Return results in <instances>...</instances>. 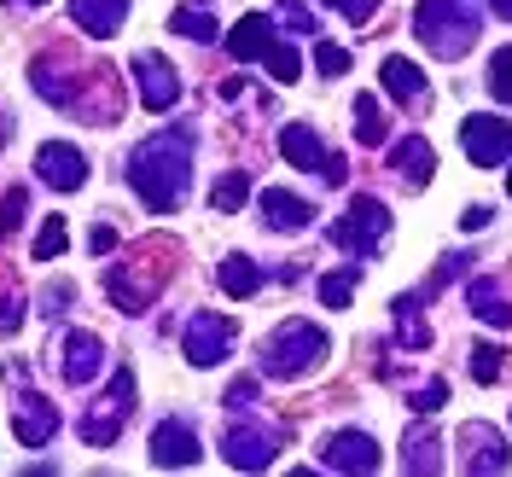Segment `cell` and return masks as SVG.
<instances>
[{"instance_id":"e575fe53","label":"cell","mask_w":512,"mask_h":477,"mask_svg":"<svg viewBox=\"0 0 512 477\" xmlns=\"http://www.w3.org/2000/svg\"><path fill=\"white\" fill-rule=\"evenodd\" d=\"M350 297H355V274L350 268H338V274L320 280V303H326V309H350Z\"/></svg>"},{"instance_id":"7dc6e473","label":"cell","mask_w":512,"mask_h":477,"mask_svg":"<svg viewBox=\"0 0 512 477\" xmlns=\"http://www.w3.org/2000/svg\"><path fill=\"white\" fill-rule=\"evenodd\" d=\"M6 6H41V0H6Z\"/></svg>"},{"instance_id":"5b68a950","label":"cell","mask_w":512,"mask_h":477,"mask_svg":"<svg viewBox=\"0 0 512 477\" xmlns=\"http://www.w3.org/2000/svg\"><path fill=\"white\" fill-rule=\"evenodd\" d=\"M128 414H134V373L117 367V379L105 384V396L82 414V443L88 448H111L117 443V431L128 425Z\"/></svg>"},{"instance_id":"e0dca14e","label":"cell","mask_w":512,"mask_h":477,"mask_svg":"<svg viewBox=\"0 0 512 477\" xmlns=\"http://www.w3.org/2000/svg\"><path fill=\"white\" fill-rule=\"evenodd\" d=\"M256 204H262V216H268L274 233H303V227L315 222V204H309V198H297V192H286V187H268Z\"/></svg>"},{"instance_id":"8fae6325","label":"cell","mask_w":512,"mask_h":477,"mask_svg":"<svg viewBox=\"0 0 512 477\" xmlns=\"http://www.w3.org/2000/svg\"><path fill=\"white\" fill-rule=\"evenodd\" d=\"M222 460L227 466H239V472H262V466H274V431H262V425H227Z\"/></svg>"},{"instance_id":"d4e9b609","label":"cell","mask_w":512,"mask_h":477,"mask_svg":"<svg viewBox=\"0 0 512 477\" xmlns=\"http://www.w3.org/2000/svg\"><path fill=\"white\" fill-rule=\"evenodd\" d=\"M384 94L390 99H425V76H419V64L408 59H384Z\"/></svg>"},{"instance_id":"9c48e42d","label":"cell","mask_w":512,"mask_h":477,"mask_svg":"<svg viewBox=\"0 0 512 477\" xmlns=\"http://www.w3.org/2000/svg\"><path fill=\"white\" fill-rule=\"evenodd\" d=\"M198 454H204V443L187 419H163L152 431V466H163V472H187V466H198Z\"/></svg>"},{"instance_id":"f1b7e54d","label":"cell","mask_w":512,"mask_h":477,"mask_svg":"<svg viewBox=\"0 0 512 477\" xmlns=\"http://www.w3.org/2000/svg\"><path fill=\"white\" fill-rule=\"evenodd\" d=\"M169 30L192 35V41H210V35H216V12H204V6H175Z\"/></svg>"},{"instance_id":"ffe728a7","label":"cell","mask_w":512,"mask_h":477,"mask_svg":"<svg viewBox=\"0 0 512 477\" xmlns=\"http://www.w3.org/2000/svg\"><path fill=\"white\" fill-rule=\"evenodd\" d=\"M70 18H76V30L88 35H117V24L128 18V0H70Z\"/></svg>"},{"instance_id":"9a60e30c","label":"cell","mask_w":512,"mask_h":477,"mask_svg":"<svg viewBox=\"0 0 512 477\" xmlns=\"http://www.w3.org/2000/svg\"><path fill=\"white\" fill-rule=\"evenodd\" d=\"M158 286L163 280H140V262H117L111 274H105V291H111V303L123 309V315H146L152 309V297H158Z\"/></svg>"},{"instance_id":"7402d4cb","label":"cell","mask_w":512,"mask_h":477,"mask_svg":"<svg viewBox=\"0 0 512 477\" xmlns=\"http://www.w3.org/2000/svg\"><path fill=\"white\" fill-rule=\"evenodd\" d=\"M466 303H472V315L483 320V326H512V297L495 280H472L466 286Z\"/></svg>"},{"instance_id":"74e56055","label":"cell","mask_w":512,"mask_h":477,"mask_svg":"<svg viewBox=\"0 0 512 477\" xmlns=\"http://www.w3.org/2000/svg\"><path fill=\"white\" fill-rule=\"evenodd\" d=\"M443 402H448V379H425L414 390V402H408V408H414V414H437Z\"/></svg>"},{"instance_id":"2e32d148","label":"cell","mask_w":512,"mask_h":477,"mask_svg":"<svg viewBox=\"0 0 512 477\" xmlns=\"http://www.w3.org/2000/svg\"><path fill=\"white\" fill-rule=\"evenodd\" d=\"M59 408L47 402V396H24L18 402V414H12V431H18V443L24 448H47L53 437H59Z\"/></svg>"},{"instance_id":"83f0119b","label":"cell","mask_w":512,"mask_h":477,"mask_svg":"<svg viewBox=\"0 0 512 477\" xmlns=\"http://www.w3.org/2000/svg\"><path fill=\"white\" fill-rule=\"evenodd\" d=\"M384 134H390V123H384L379 99L355 94V140H361V146H384Z\"/></svg>"},{"instance_id":"1f68e13d","label":"cell","mask_w":512,"mask_h":477,"mask_svg":"<svg viewBox=\"0 0 512 477\" xmlns=\"http://www.w3.org/2000/svg\"><path fill=\"white\" fill-rule=\"evenodd\" d=\"M501 373H507V350H501V344H478V350H472V379L495 384Z\"/></svg>"},{"instance_id":"ab89813d","label":"cell","mask_w":512,"mask_h":477,"mask_svg":"<svg viewBox=\"0 0 512 477\" xmlns=\"http://www.w3.org/2000/svg\"><path fill=\"white\" fill-rule=\"evenodd\" d=\"M251 402H256V379H233L227 384V408H233V414H245Z\"/></svg>"},{"instance_id":"44dd1931","label":"cell","mask_w":512,"mask_h":477,"mask_svg":"<svg viewBox=\"0 0 512 477\" xmlns=\"http://www.w3.org/2000/svg\"><path fill=\"white\" fill-rule=\"evenodd\" d=\"M280 158H286L291 169H320V163H326V146H320V134L309 123H286V134H280Z\"/></svg>"},{"instance_id":"836d02e7","label":"cell","mask_w":512,"mask_h":477,"mask_svg":"<svg viewBox=\"0 0 512 477\" xmlns=\"http://www.w3.org/2000/svg\"><path fill=\"white\" fill-rule=\"evenodd\" d=\"M24 216H30V192L12 187L6 198H0V239H12V233L24 227Z\"/></svg>"},{"instance_id":"5bb4252c","label":"cell","mask_w":512,"mask_h":477,"mask_svg":"<svg viewBox=\"0 0 512 477\" xmlns=\"http://www.w3.org/2000/svg\"><path fill=\"white\" fill-rule=\"evenodd\" d=\"M35 169H41V181L53 192H76L88 181V158H82L76 146H64V140H47V146L35 152Z\"/></svg>"},{"instance_id":"4316f807","label":"cell","mask_w":512,"mask_h":477,"mask_svg":"<svg viewBox=\"0 0 512 477\" xmlns=\"http://www.w3.org/2000/svg\"><path fill=\"white\" fill-rule=\"evenodd\" d=\"M245 198H251V175H245V169H227L222 181L210 187V210H216V216H233Z\"/></svg>"},{"instance_id":"4dcf8cb0","label":"cell","mask_w":512,"mask_h":477,"mask_svg":"<svg viewBox=\"0 0 512 477\" xmlns=\"http://www.w3.org/2000/svg\"><path fill=\"white\" fill-rule=\"evenodd\" d=\"M64 239H70V222H64V216H47L41 233H35V262H53V256L64 251Z\"/></svg>"},{"instance_id":"c3c4849f","label":"cell","mask_w":512,"mask_h":477,"mask_svg":"<svg viewBox=\"0 0 512 477\" xmlns=\"http://www.w3.org/2000/svg\"><path fill=\"white\" fill-rule=\"evenodd\" d=\"M507 198H512V175H507Z\"/></svg>"},{"instance_id":"d590c367","label":"cell","mask_w":512,"mask_h":477,"mask_svg":"<svg viewBox=\"0 0 512 477\" xmlns=\"http://www.w3.org/2000/svg\"><path fill=\"white\" fill-rule=\"evenodd\" d=\"M274 24H291L297 35H315V12H309L303 0H280V6H274Z\"/></svg>"},{"instance_id":"d6986e66","label":"cell","mask_w":512,"mask_h":477,"mask_svg":"<svg viewBox=\"0 0 512 477\" xmlns=\"http://www.w3.org/2000/svg\"><path fill=\"white\" fill-rule=\"evenodd\" d=\"M431 169H437V152H431V140H425V134H408V140H396V146H390V175H402L408 187H425V181H431Z\"/></svg>"},{"instance_id":"ba28073f","label":"cell","mask_w":512,"mask_h":477,"mask_svg":"<svg viewBox=\"0 0 512 477\" xmlns=\"http://www.w3.org/2000/svg\"><path fill=\"white\" fill-rule=\"evenodd\" d=\"M134 76H140V105L152 117H163L181 99V76H175V64L163 59V53H134Z\"/></svg>"},{"instance_id":"30bf717a","label":"cell","mask_w":512,"mask_h":477,"mask_svg":"<svg viewBox=\"0 0 512 477\" xmlns=\"http://www.w3.org/2000/svg\"><path fill=\"white\" fill-rule=\"evenodd\" d=\"M59 373L64 384H94L99 373H105V344H99L94 332H64L59 338Z\"/></svg>"},{"instance_id":"f546056e","label":"cell","mask_w":512,"mask_h":477,"mask_svg":"<svg viewBox=\"0 0 512 477\" xmlns=\"http://www.w3.org/2000/svg\"><path fill=\"white\" fill-rule=\"evenodd\" d=\"M262 64H268V76H274V82H297V76H303V53L286 47V41H274V47L262 53Z\"/></svg>"},{"instance_id":"ac0fdd59","label":"cell","mask_w":512,"mask_h":477,"mask_svg":"<svg viewBox=\"0 0 512 477\" xmlns=\"http://www.w3.org/2000/svg\"><path fill=\"white\" fill-rule=\"evenodd\" d=\"M274 41H280V35H274V18H268V12H245V18L233 24V35H227V53L239 64H251V59H262Z\"/></svg>"},{"instance_id":"8992f818","label":"cell","mask_w":512,"mask_h":477,"mask_svg":"<svg viewBox=\"0 0 512 477\" xmlns=\"http://www.w3.org/2000/svg\"><path fill=\"white\" fill-rule=\"evenodd\" d=\"M233 338H239V326L227 315H192L187 332H181V350H187L192 367H216L233 355Z\"/></svg>"},{"instance_id":"7bdbcfd3","label":"cell","mask_w":512,"mask_h":477,"mask_svg":"<svg viewBox=\"0 0 512 477\" xmlns=\"http://www.w3.org/2000/svg\"><path fill=\"white\" fill-rule=\"evenodd\" d=\"M88 251L111 256V251H117V233H111V227H94V233H88Z\"/></svg>"},{"instance_id":"484cf974","label":"cell","mask_w":512,"mask_h":477,"mask_svg":"<svg viewBox=\"0 0 512 477\" xmlns=\"http://www.w3.org/2000/svg\"><path fill=\"white\" fill-rule=\"evenodd\" d=\"M443 437H437V431H414V437H408V454H402V466H408V472H443Z\"/></svg>"},{"instance_id":"60d3db41","label":"cell","mask_w":512,"mask_h":477,"mask_svg":"<svg viewBox=\"0 0 512 477\" xmlns=\"http://www.w3.org/2000/svg\"><path fill=\"white\" fill-rule=\"evenodd\" d=\"M332 6H338V12H344L350 24H367V18L379 12V0H332Z\"/></svg>"},{"instance_id":"3957f363","label":"cell","mask_w":512,"mask_h":477,"mask_svg":"<svg viewBox=\"0 0 512 477\" xmlns=\"http://www.w3.org/2000/svg\"><path fill=\"white\" fill-rule=\"evenodd\" d=\"M478 30L483 24L466 0H419V12H414L419 47L437 53V59H466L478 47Z\"/></svg>"},{"instance_id":"b9f144b4","label":"cell","mask_w":512,"mask_h":477,"mask_svg":"<svg viewBox=\"0 0 512 477\" xmlns=\"http://www.w3.org/2000/svg\"><path fill=\"white\" fill-rule=\"evenodd\" d=\"M24 320V297H0V332H12Z\"/></svg>"},{"instance_id":"52a82bcc","label":"cell","mask_w":512,"mask_h":477,"mask_svg":"<svg viewBox=\"0 0 512 477\" xmlns=\"http://www.w3.org/2000/svg\"><path fill=\"white\" fill-rule=\"evenodd\" d=\"M460 152L478 163V169L507 163L512 158V123L507 117H466L460 123Z\"/></svg>"},{"instance_id":"d6a6232c","label":"cell","mask_w":512,"mask_h":477,"mask_svg":"<svg viewBox=\"0 0 512 477\" xmlns=\"http://www.w3.org/2000/svg\"><path fill=\"white\" fill-rule=\"evenodd\" d=\"M489 99H501V105H512V47H501V53H489Z\"/></svg>"},{"instance_id":"277c9868","label":"cell","mask_w":512,"mask_h":477,"mask_svg":"<svg viewBox=\"0 0 512 477\" xmlns=\"http://www.w3.org/2000/svg\"><path fill=\"white\" fill-rule=\"evenodd\" d=\"M390 222H396V216L384 210L373 192H355L350 204H344V216H338V227H332V239H338L350 256H379Z\"/></svg>"},{"instance_id":"7c38bea8","label":"cell","mask_w":512,"mask_h":477,"mask_svg":"<svg viewBox=\"0 0 512 477\" xmlns=\"http://www.w3.org/2000/svg\"><path fill=\"white\" fill-rule=\"evenodd\" d=\"M326 472H379V443L367 437V431H332L326 437Z\"/></svg>"},{"instance_id":"8d00e7d4","label":"cell","mask_w":512,"mask_h":477,"mask_svg":"<svg viewBox=\"0 0 512 477\" xmlns=\"http://www.w3.org/2000/svg\"><path fill=\"white\" fill-rule=\"evenodd\" d=\"M315 70L320 76H344V70H350V53H344L338 41H315Z\"/></svg>"},{"instance_id":"f35d334b","label":"cell","mask_w":512,"mask_h":477,"mask_svg":"<svg viewBox=\"0 0 512 477\" xmlns=\"http://www.w3.org/2000/svg\"><path fill=\"white\" fill-rule=\"evenodd\" d=\"M466 262H472L466 251L443 256V262H437V274H431V286H448V280H460V274H466Z\"/></svg>"},{"instance_id":"ee69618b","label":"cell","mask_w":512,"mask_h":477,"mask_svg":"<svg viewBox=\"0 0 512 477\" xmlns=\"http://www.w3.org/2000/svg\"><path fill=\"white\" fill-rule=\"evenodd\" d=\"M489 222H495V210H483V204H472V210L460 216V227H466V233H483Z\"/></svg>"},{"instance_id":"6da1fadb","label":"cell","mask_w":512,"mask_h":477,"mask_svg":"<svg viewBox=\"0 0 512 477\" xmlns=\"http://www.w3.org/2000/svg\"><path fill=\"white\" fill-rule=\"evenodd\" d=\"M192 146H198V134L187 123L163 128V134H146L140 146H134V158H128V187L140 192V204L152 210V216H169V210H181V198L192 187Z\"/></svg>"},{"instance_id":"7a4b0ae2","label":"cell","mask_w":512,"mask_h":477,"mask_svg":"<svg viewBox=\"0 0 512 477\" xmlns=\"http://www.w3.org/2000/svg\"><path fill=\"white\" fill-rule=\"evenodd\" d=\"M320 361H326V332L309 326V320H280L268 338H262V350H256V367H262V379H309Z\"/></svg>"},{"instance_id":"bcb514c9","label":"cell","mask_w":512,"mask_h":477,"mask_svg":"<svg viewBox=\"0 0 512 477\" xmlns=\"http://www.w3.org/2000/svg\"><path fill=\"white\" fill-rule=\"evenodd\" d=\"M6 140H12V123H6V117H0V146H6Z\"/></svg>"},{"instance_id":"603a6c76","label":"cell","mask_w":512,"mask_h":477,"mask_svg":"<svg viewBox=\"0 0 512 477\" xmlns=\"http://www.w3.org/2000/svg\"><path fill=\"white\" fill-rule=\"evenodd\" d=\"M216 280H222V291L227 297H239V303H245V297H256V291H262V280H268V274H262V268H256L251 256H222V268H216Z\"/></svg>"},{"instance_id":"f6af8a7d","label":"cell","mask_w":512,"mask_h":477,"mask_svg":"<svg viewBox=\"0 0 512 477\" xmlns=\"http://www.w3.org/2000/svg\"><path fill=\"white\" fill-rule=\"evenodd\" d=\"M489 6H495V18H507L512 24V0H489Z\"/></svg>"},{"instance_id":"cb8c5ba5","label":"cell","mask_w":512,"mask_h":477,"mask_svg":"<svg viewBox=\"0 0 512 477\" xmlns=\"http://www.w3.org/2000/svg\"><path fill=\"white\" fill-rule=\"evenodd\" d=\"M390 320H396V338H402L408 350H425V344H431V326H425V309H419V291L396 297V303H390Z\"/></svg>"},{"instance_id":"4fadbf2b","label":"cell","mask_w":512,"mask_h":477,"mask_svg":"<svg viewBox=\"0 0 512 477\" xmlns=\"http://www.w3.org/2000/svg\"><path fill=\"white\" fill-rule=\"evenodd\" d=\"M460 448H466V472L472 477H483V472H507V437L495 431V425H460Z\"/></svg>"}]
</instances>
